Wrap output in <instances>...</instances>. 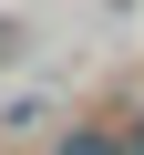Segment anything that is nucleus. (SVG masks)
Here are the masks:
<instances>
[{
	"mask_svg": "<svg viewBox=\"0 0 144 155\" xmlns=\"http://www.w3.org/2000/svg\"><path fill=\"white\" fill-rule=\"evenodd\" d=\"M62 155H113V134H103V124H72V134H62Z\"/></svg>",
	"mask_w": 144,
	"mask_h": 155,
	"instance_id": "1",
	"label": "nucleus"
},
{
	"mask_svg": "<svg viewBox=\"0 0 144 155\" xmlns=\"http://www.w3.org/2000/svg\"><path fill=\"white\" fill-rule=\"evenodd\" d=\"M113 155H144V114H134V124H124V134H113Z\"/></svg>",
	"mask_w": 144,
	"mask_h": 155,
	"instance_id": "2",
	"label": "nucleus"
},
{
	"mask_svg": "<svg viewBox=\"0 0 144 155\" xmlns=\"http://www.w3.org/2000/svg\"><path fill=\"white\" fill-rule=\"evenodd\" d=\"M0 52H11V21H0Z\"/></svg>",
	"mask_w": 144,
	"mask_h": 155,
	"instance_id": "3",
	"label": "nucleus"
}]
</instances>
